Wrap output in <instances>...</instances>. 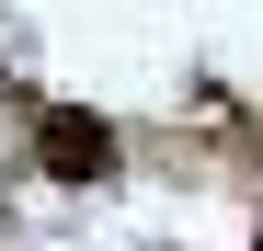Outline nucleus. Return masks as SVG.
Returning <instances> with one entry per match:
<instances>
[]
</instances>
